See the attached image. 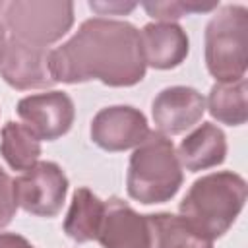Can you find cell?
<instances>
[{"mask_svg": "<svg viewBox=\"0 0 248 248\" xmlns=\"http://www.w3.org/2000/svg\"><path fill=\"white\" fill-rule=\"evenodd\" d=\"M246 202V182L234 172H213L198 178L180 202L182 217L205 238L229 231Z\"/></svg>", "mask_w": 248, "mask_h": 248, "instance_id": "7a4b0ae2", "label": "cell"}, {"mask_svg": "<svg viewBox=\"0 0 248 248\" xmlns=\"http://www.w3.org/2000/svg\"><path fill=\"white\" fill-rule=\"evenodd\" d=\"M207 108L213 118L229 126H240L248 118L246 78L229 83H215L209 91Z\"/></svg>", "mask_w": 248, "mask_h": 248, "instance_id": "2e32d148", "label": "cell"}, {"mask_svg": "<svg viewBox=\"0 0 248 248\" xmlns=\"http://www.w3.org/2000/svg\"><path fill=\"white\" fill-rule=\"evenodd\" d=\"M17 114L39 140H56L70 130L76 110L66 93L48 91L21 99Z\"/></svg>", "mask_w": 248, "mask_h": 248, "instance_id": "ba28073f", "label": "cell"}, {"mask_svg": "<svg viewBox=\"0 0 248 248\" xmlns=\"http://www.w3.org/2000/svg\"><path fill=\"white\" fill-rule=\"evenodd\" d=\"M89 8L99 12L101 16H112V14H126V12H132L136 8V4H124V2H89Z\"/></svg>", "mask_w": 248, "mask_h": 248, "instance_id": "ffe728a7", "label": "cell"}, {"mask_svg": "<svg viewBox=\"0 0 248 248\" xmlns=\"http://www.w3.org/2000/svg\"><path fill=\"white\" fill-rule=\"evenodd\" d=\"M50 50L41 45L8 39L6 52L0 60V76L16 89H39L54 83L48 68Z\"/></svg>", "mask_w": 248, "mask_h": 248, "instance_id": "52a82bcc", "label": "cell"}, {"mask_svg": "<svg viewBox=\"0 0 248 248\" xmlns=\"http://www.w3.org/2000/svg\"><path fill=\"white\" fill-rule=\"evenodd\" d=\"M0 153L12 169L27 170L41 155V140L25 124L8 122L2 128Z\"/></svg>", "mask_w": 248, "mask_h": 248, "instance_id": "e0dca14e", "label": "cell"}, {"mask_svg": "<svg viewBox=\"0 0 248 248\" xmlns=\"http://www.w3.org/2000/svg\"><path fill=\"white\" fill-rule=\"evenodd\" d=\"M128 194L141 203L170 200L182 184V167L172 141L161 132H149L136 147L128 167Z\"/></svg>", "mask_w": 248, "mask_h": 248, "instance_id": "3957f363", "label": "cell"}, {"mask_svg": "<svg viewBox=\"0 0 248 248\" xmlns=\"http://www.w3.org/2000/svg\"><path fill=\"white\" fill-rule=\"evenodd\" d=\"M149 248H213V242L200 234L184 217L170 213L147 215Z\"/></svg>", "mask_w": 248, "mask_h": 248, "instance_id": "5bb4252c", "label": "cell"}, {"mask_svg": "<svg viewBox=\"0 0 248 248\" xmlns=\"http://www.w3.org/2000/svg\"><path fill=\"white\" fill-rule=\"evenodd\" d=\"M145 12L161 21H170L176 17H182L184 14L190 12H209L213 8H217V2H209V4H202V2H151V4H143Z\"/></svg>", "mask_w": 248, "mask_h": 248, "instance_id": "ac0fdd59", "label": "cell"}, {"mask_svg": "<svg viewBox=\"0 0 248 248\" xmlns=\"http://www.w3.org/2000/svg\"><path fill=\"white\" fill-rule=\"evenodd\" d=\"M68 178L64 170L50 161H39L14 180L16 203L41 217H54L64 203Z\"/></svg>", "mask_w": 248, "mask_h": 248, "instance_id": "8992f818", "label": "cell"}, {"mask_svg": "<svg viewBox=\"0 0 248 248\" xmlns=\"http://www.w3.org/2000/svg\"><path fill=\"white\" fill-rule=\"evenodd\" d=\"M205 62L219 83L244 78L248 62V12L244 6H225L205 27Z\"/></svg>", "mask_w": 248, "mask_h": 248, "instance_id": "277c9868", "label": "cell"}, {"mask_svg": "<svg viewBox=\"0 0 248 248\" xmlns=\"http://www.w3.org/2000/svg\"><path fill=\"white\" fill-rule=\"evenodd\" d=\"M97 240L103 248H149L147 215H140L126 202L112 198L105 202Z\"/></svg>", "mask_w": 248, "mask_h": 248, "instance_id": "30bf717a", "label": "cell"}, {"mask_svg": "<svg viewBox=\"0 0 248 248\" xmlns=\"http://www.w3.org/2000/svg\"><path fill=\"white\" fill-rule=\"evenodd\" d=\"M205 110V99L194 87L163 89L153 101V120L161 134L174 136L192 128Z\"/></svg>", "mask_w": 248, "mask_h": 248, "instance_id": "8fae6325", "label": "cell"}, {"mask_svg": "<svg viewBox=\"0 0 248 248\" xmlns=\"http://www.w3.org/2000/svg\"><path fill=\"white\" fill-rule=\"evenodd\" d=\"M147 134V120L134 107L101 108L91 122L93 141L107 151H124L130 147H138Z\"/></svg>", "mask_w": 248, "mask_h": 248, "instance_id": "9c48e42d", "label": "cell"}, {"mask_svg": "<svg viewBox=\"0 0 248 248\" xmlns=\"http://www.w3.org/2000/svg\"><path fill=\"white\" fill-rule=\"evenodd\" d=\"M4 21L14 39L46 46L72 27L74 6L72 2H10L4 8Z\"/></svg>", "mask_w": 248, "mask_h": 248, "instance_id": "5b68a950", "label": "cell"}, {"mask_svg": "<svg viewBox=\"0 0 248 248\" xmlns=\"http://www.w3.org/2000/svg\"><path fill=\"white\" fill-rule=\"evenodd\" d=\"M105 202H101L89 188H78L72 198V205L68 209L64 231L70 238L78 242L97 240L99 227L103 221Z\"/></svg>", "mask_w": 248, "mask_h": 248, "instance_id": "9a60e30c", "label": "cell"}, {"mask_svg": "<svg viewBox=\"0 0 248 248\" xmlns=\"http://www.w3.org/2000/svg\"><path fill=\"white\" fill-rule=\"evenodd\" d=\"M225 134L211 122H203L178 145V161L188 170H203L225 161Z\"/></svg>", "mask_w": 248, "mask_h": 248, "instance_id": "4fadbf2b", "label": "cell"}, {"mask_svg": "<svg viewBox=\"0 0 248 248\" xmlns=\"http://www.w3.org/2000/svg\"><path fill=\"white\" fill-rule=\"evenodd\" d=\"M140 45L145 66L169 70L178 66L188 54V37L180 25L170 21L147 23L140 31Z\"/></svg>", "mask_w": 248, "mask_h": 248, "instance_id": "7c38bea8", "label": "cell"}, {"mask_svg": "<svg viewBox=\"0 0 248 248\" xmlns=\"http://www.w3.org/2000/svg\"><path fill=\"white\" fill-rule=\"evenodd\" d=\"M0 248H35L29 240H25L19 234L14 232H2L0 234Z\"/></svg>", "mask_w": 248, "mask_h": 248, "instance_id": "44dd1931", "label": "cell"}, {"mask_svg": "<svg viewBox=\"0 0 248 248\" xmlns=\"http://www.w3.org/2000/svg\"><path fill=\"white\" fill-rule=\"evenodd\" d=\"M17 203L14 196V180L6 170L0 169V229H4L16 215Z\"/></svg>", "mask_w": 248, "mask_h": 248, "instance_id": "d6986e66", "label": "cell"}, {"mask_svg": "<svg viewBox=\"0 0 248 248\" xmlns=\"http://www.w3.org/2000/svg\"><path fill=\"white\" fill-rule=\"evenodd\" d=\"M48 68L54 81L101 79L114 87L134 85L145 76L140 31L128 21L87 19L68 43L50 50Z\"/></svg>", "mask_w": 248, "mask_h": 248, "instance_id": "6da1fadb", "label": "cell"}, {"mask_svg": "<svg viewBox=\"0 0 248 248\" xmlns=\"http://www.w3.org/2000/svg\"><path fill=\"white\" fill-rule=\"evenodd\" d=\"M4 8H6V4H4V2H0V14H4ZM6 46H8V37H6V23L0 19V60H2L4 52H6Z\"/></svg>", "mask_w": 248, "mask_h": 248, "instance_id": "7402d4cb", "label": "cell"}]
</instances>
